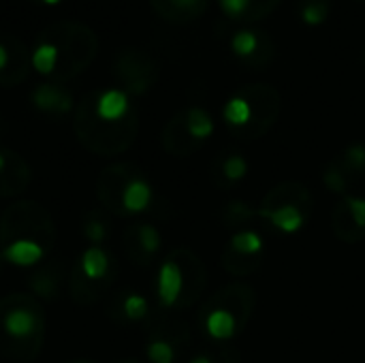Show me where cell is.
Here are the masks:
<instances>
[{
	"mask_svg": "<svg viewBox=\"0 0 365 363\" xmlns=\"http://www.w3.org/2000/svg\"><path fill=\"white\" fill-rule=\"evenodd\" d=\"M45 342V312L32 293L0 300V353L13 362H34Z\"/></svg>",
	"mask_w": 365,
	"mask_h": 363,
	"instance_id": "cell-1",
	"label": "cell"
},
{
	"mask_svg": "<svg viewBox=\"0 0 365 363\" xmlns=\"http://www.w3.org/2000/svg\"><path fill=\"white\" fill-rule=\"evenodd\" d=\"M282 96L269 83H248L237 88L222 107L227 131L242 141L265 137L278 122Z\"/></svg>",
	"mask_w": 365,
	"mask_h": 363,
	"instance_id": "cell-2",
	"label": "cell"
},
{
	"mask_svg": "<svg viewBox=\"0 0 365 363\" xmlns=\"http://www.w3.org/2000/svg\"><path fill=\"white\" fill-rule=\"evenodd\" d=\"M207 270L197 252L190 248L171 250L156 274L154 291L156 302L163 310H186L192 308L205 293Z\"/></svg>",
	"mask_w": 365,
	"mask_h": 363,
	"instance_id": "cell-3",
	"label": "cell"
},
{
	"mask_svg": "<svg viewBox=\"0 0 365 363\" xmlns=\"http://www.w3.org/2000/svg\"><path fill=\"white\" fill-rule=\"evenodd\" d=\"M96 92H88L77 105L73 116V131L79 143L98 156H118L126 152L139 133V111L135 109L130 116L118 122L103 120L96 113Z\"/></svg>",
	"mask_w": 365,
	"mask_h": 363,
	"instance_id": "cell-4",
	"label": "cell"
},
{
	"mask_svg": "<svg viewBox=\"0 0 365 363\" xmlns=\"http://www.w3.org/2000/svg\"><path fill=\"white\" fill-rule=\"evenodd\" d=\"M255 306L257 293L248 282L225 285L201 306L199 325L210 340L227 344L248 327Z\"/></svg>",
	"mask_w": 365,
	"mask_h": 363,
	"instance_id": "cell-5",
	"label": "cell"
},
{
	"mask_svg": "<svg viewBox=\"0 0 365 363\" xmlns=\"http://www.w3.org/2000/svg\"><path fill=\"white\" fill-rule=\"evenodd\" d=\"M36 41H47L58 49V66L49 81L64 83L83 73L98 53V36L81 21H56L43 28Z\"/></svg>",
	"mask_w": 365,
	"mask_h": 363,
	"instance_id": "cell-6",
	"label": "cell"
},
{
	"mask_svg": "<svg viewBox=\"0 0 365 363\" xmlns=\"http://www.w3.org/2000/svg\"><path fill=\"white\" fill-rule=\"evenodd\" d=\"M314 201L310 190L299 182H282L274 186L259 205V218L276 231L293 235L312 218Z\"/></svg>",
	"mask_w": 365,
	"mask_h": 363,
	"instance_id": "cell-7",
	"label": "cell"
},
{
	"mask_svg": "<svg viewBox=\"0 0 365 363\" xmlns=\"http://www.w3.org/2000/svg\"><path fill=\"white\" fill-rule=\"evenodd\" d=\"M30 240L47 252L56 242V225L51 214L36 201H17L0 214V246Z\"/></svg>",
	"mask_w": 365,
	"mask_h": 363,
	"instance_id": "cell-8",
	"label": "cell"
},
{
	"mask_svg": "<svg viewBox=\"0 0 365 363\" xmlns=\"http://www.w3.org/2000/svg\"><path fill=\"white\" fill-rule=\"evenodd\" d=\"M214 133V120L203 107H188L178 111L160 133V143L165 152H169L175 158H188L197 150L203 148V143Z\"/></svg>",
	"mask_w": 365,
	"mask_h": 363,
	"instance_id": "cell-9",
	"label": "cell"
},
{
	"mask_svg": "<svg viewBox=\"0 0 365 363\" xmlns=\"http://www.w3.org/2000/svg\"><path fill=\"white\" fill-rule=\"evenodd\" d=\"M111 73L120 83V90H124L133 98L143 96L152 90V86L158 81L160 66L148 51L126 47L113 58Z\"/></svg>",
	"mask_w": 365,
	"mask_h": 363,
	"instance_id": "cell-10",
	"label": "cell"
},
{
	"mask_svg": "<svg viewBox=\"0 0 365 363\" xmlns=\"http://www.w3.org/2000/svg\"><path fill=\"white\" fill-rule=\"evenodd\" d=\"M265 261V240L255 229L235 231L220 252V263L225 272L235 278H246L255 274Z\"/></svg>",
	"mask_w": 365,
	"mask_h": 363,
	"instance_id": "cell-11",
	"label": "cell"
},
{
	"mask_svg": "<svg viewBox=\"0 0 365 363\" xmlns=\"http://www.w3.org/2000/svg\"><path fill=\"white\" fill-rule=\"evenodd\" d=\"M188 327L173 319H154L148 325L145 357L150 363H175L188 344Z\"/></svg>",
	"mask_w": 365,
	"mask_h": 363,
	"instance_id": "cell-12",
	"label": "cell"
},
{
	"mask_svg": "<svg viewBox=\"0 0 365 363\" xmlns=\"http://www.w3.org/2000/svg\"><path fill=\"white\" fill-rule=\"evenodd\" d=\"M231 51L246 68H265L276 56L274 39L263 28H240L231 36Z\"/></svg>",
	"mask_w": 365,
	"mask_h": 363,
	"instance_id": "cell-13",
	"label": "cell"
},
{
	"mask_svg": "<svg viewBox=\"0 0 365 363\" xmlns=\"http://www.w3.org/2000/svg\"><path fill=\"white\" fill-rule=\"evenodd\" d=\"M331 231L344 244H359L365 240V197L346 195L331 212Z\"/></svg>",
	"mask_w": 365,
	"mask_h": 363,
	"instance_id": "cell-14",
	"label": "cell"
},
{
	"mask_svg": "<svg viewBox=\"0 0 365 363\" xmlns=\"http://www.w3.org/2000/svg\"><path fill=\"white\" fill-rule=\"evenodd\" d=\"M139 173L141 169L133 163H115L101 171L98 182H96V197L107 214L122 216V210H120L122 193L128 186V182L137 178Z\"/></svg>",
	"mask_w": 365,
	"mask_h": 363,
	"instance_id": "cell-15",
	"label": "cell"
},
{
	"mask_svg": "<svg viewBox=\"0 0 365 363\" xmlns=\"http://www.w3.org/2000/svg\"><path fill=\"white\" fill-rule=\"evenodd\" d=\"M124 250L126 257L141 267H148L154 263V259L158 257L160 248H163V235L160 231L150 225V223H135L124 231Z\"/></svg>",
	"mask_w": 365,
	"mask_h": 363,
	"instance_id": "cell-16",
	"label": "cell"
},
{
	"mask_svg": "<svg viewBox=\"0 0 365 363\" xmlns=\"http://www.w3.org/2000/svg\"><path fill=\"white\" fill-rule=\"evenodd\" d=\"M32 68L30 49L15 36L0 34V86L11 88L21 83Z\"/></svg>",
	"mask_w": 365,
	"mask_h": 363,
	"instance_id": "cell-17",
	"label": "cell"
},
{
	"mask_svg": "<svg viewBox=\"0 0 365 363\" xmlns=\"http://www.w3.org/2000/svg\"><path fill=\"white\" fill-rule=\"evenodd\" d=\"M248 158L237 152V150H222L210 167V178L214 182V186H218L220 190L233 188L237 186L246 175H248Z\"/></svg>",
	"mask_w": 365,
	"mask_h": 363,
	"instance_id": "cell-18",
	"label": "cell"
},
{
	"mask_svg": "<svg viewBox=\"0 0 365 363\" xmlns=\"http://www.w3.org/2000/svg\"><path fill=\"white\" fill-rule=\"evenodd\" d=\"M152 11L175 26H186L205 15L210 0H150Z\"/></svg>",
	"mask_w": 365,
	"mask_h": 363,
	"instance_id": "cell-19",
	"label": "cell"
},
{
	"mask_svg": "<svg viewBox=\"0 0 365 363\" xmlns=\"http://www.w3.org/2000/svg\"><path fill=\"white\" fill-rule=\"evenodd\" d=\"M30 101L38 111L49 113V116H64L75 109V101L71 92L58 81L38 83L30 94Z\"/></svg>",
	"mask_w": 365,
	"mask_h": 363,
	"instance_id": "cell-20",
	"label": "cell"
},
{
	"mask_svg": "<svg viewBox=\"0 0 365 363\" xmlns=\"http://www.w3.org/2000/svg\"><path fill=\"white\" fill-rule=\"evenodd\" d=\"M77 265L83 272V276L92 282H111L113 285V280L118 276V263L103 246H88L81 252Z\"/></svg>",
	"mask_w": 365,
	"mask_h": 363,
	"instance_id": "cell-21",
	"label": "cell"
},
{
	"mask_svg": "<svg viewBox=\"0 0 365 363\" xmlns=\"http://www.w3.org/2000/svg\"><path fill=\"white\" fill-rule=\"evenodd\" d=\"M32 180L28 163L13 150L6 148V163L0 171V199H11L21 195Z\"/></svg>",
	"mask_w": 365,
	"mask_h": 363,
	"instance_id": "cell-22",
	"label": "cell"
},
{
	"mask_svg": "<svg viewBox=\"0 0 365 363\" xmlns=\"http://www.w3.org/2000/svg\"><path fill=\"white\" fill-rule=\"evenodd\" d=\"M282 0H218L222 13L237 24H257L267 19Z\"/></svg>",
	"mask_w": 365,
	"mask_h": 363,
	"instance_id": "cell-23",
	"label": "cell"
},
{
	"mask_svg": "<svg viewBox=\"0 0 365 363\" xmlns=\"http://www.w3.org/2000/svg\"><path fill=\"white\" fill-rule=\"evenodd\" d=\"M107 312L118 323H143L150 319L152 308H150L148 297H143L135 291H124L113 300V304L109 306Z\"/></svg>",
	"mask_w": 365,
	"mask_h": 363,
	"instance_id": "cell-24",
	"label": "cell"
},
{
	"mask_svg": "<svg viewBox=\"0 0 365 363\" xmlns=\"http://www.w3.org/2000/svg\"><path fill=\"white\" fill-rule=\"evenodd\" d=\"M152 199H154L152 184L148 182L145 173L141 171L137 178H133L128 182V186L122 193V199H120L122 216H135V214L145 212L152 205Z\"/></svg>",
	"mask_w": 365,
	"mask_h": 363,
	"instance_id": "cell-25",
	"label": "cell"
},
{
	"mask_svg": "<svg viewBox=\"0 0 365 363\" xmlns=\"http://www.w3.org/2000/svg\"><path fill=\"white\" fill-rule=\"evenodd\" d=\"M135 109L137 107L133 105L130 96L120 88H109V90L96 92V113L103 120L118 122V120H124L126 116H130Z\"/></svg>",
	"mask_w": 365,
	"mask_h": 363,
	"instance_id": "cell-26",
	"label": "cell"
},
{
	"mask_svg": "<svg viewBox=\"0 0 365 363\" xmlns=\"http://www.w3.org/2000/svg\"><path fill=\"white\" fill-rule=\"evenodd\" d=\"M109 289H111V282H92L83 276L77 263L73 265L68 274V293L77 306H94Z\"/></svg>",
	"mask_w": 365,
	"mask_h": 363,
	"instance_id": "cell-27",
	"label": "cell"
},
{
	"mask_svg": "<svg viewBox=\"0 0 365 363\" xmlns=\"http://www.w3.org/2000/svg\"><path fill=\"white\" fill-rule=\"evenodd\" d=\"M0 255L4 259V263L17 265V267H32L36 263H41L47 255V250L30 240H19L6 246H0Z\"/></svg>",
	"mask_w": 365,
	"mask_h": 363,
	"instance_id": "cell-28",
	"label": "cell"
},
{
	"mask_svg": "<svg viewBox=\"0 0 365 363\" xmlns=\"http://www.w3.org/2000/svg\"><path fill=\"white\" fill-rule=\"evenodd\" d=\"M28 287L36 300L51 302L58 297L62 287V272L58 265H45L28 278Z\"/></svg>",
	"mask_w": 365,
	"mask_h": 363,
	"instance_id": "cell-29",
	"label": "cell"
},
{
	"mask_svg": "<svg viewBox=\"0 0 365 363\" xmlns=\"http://www.w3.org/2000/svg\"><path fill=\"white\" fill-rule=\"evenodd\" d=\"M257 218H259V208H255L252 203L242 201V199L227 201L222 205V210H220V223L227 229H233V231L248 229Z\"/></svg>",
	"mask_w": 365,
	"mask_h": 363,
	"instance_id": "cell-30",
	"label": "cell"
},
{
	"mask_svg": "<svg viewBox=\"0 0 365 363\" xmlns=\"http://www.w3.org/2000/svg\"><path fill=\"white\" fill-rule=\"evenodd\" d=\"M109 231H111V220H109V214L103 208L90 210L83 216L81 233L90 242V246H103V242L109 237Z\"/></svg>",
	"mask_w": 365,
	"mask_h": 363,
	"instance_id": "cell-31",
	"label": "cell"
},
{
	"mask_svg": "<svg viewBox=\"0 0 365 363\" xmlns=\"http://www.w3.org/2000/svg\"><path fill=\"white\" fill-rule=\"evenodd\" d=\"M323 184H325V188H327L329 193L340 195V197L351 195V188L355 186L353 178L346 173V169L338 163L336 156H334V158L325 165V169H323Z\"/></svg>",
	"mask_w": 365,
	"mask_h": 363,
	"instance_id": "cell-32",
	"label": "cell"
},
{
	"mask_svg": "<svg viewBox=\"0 0 365 363\" xmlns=\"http://www.w3.org/2000/svg\"><path fill=\"white\" fill-rule=\"evenodd\" d=\"M336 158L346 169V173L353 178L355 184L361 178H365V143H351V145H346L340 154H336Z\"/></svg>",
	"mask_w": 365,
	"mask_h": 363,
	"instance_id": "cell-33",
	"label": "cell"
},
{
	"mask_svg": "<svg viewBox=\"0 0 365 363\" xmlns=\"http://www.w3.org/2000/svg\"><path fill=\"white\" fill-rule=\"evenodd\" d=\"M56 66H58L56 45H51L47 41H36V45L32 49V68L43 77H51L56 73Z\"/></svg>",
	"mask_w": 365,
	"mask_h": 363,
	"instance_id": "cell-34",
	"label": "cell"
},
{
	"mask_svg": "<svg viewBox=\"0 0 365 363\" xmlns=\"http://www.w3.org/2000/svg\"><path fill=\"white\" fill-rule=\"evenodd\" d=\"M297 15L306 26H321L331 15V0H299Z\"/></svg>",
	"mask_w": 365,
	"mask_h": 363,
	"instance_id": "cell-35",
	"label": "cell"
},
{
	"mask_svg": "<svg viewBox=\"0 0 365 363\" xmlns=\"http://www.w3.org/2000/svg\"><path fill=\"white\" fill-rule=\"evenodd\" d=\"M227 362V353H220L218 355H212V353H201V355H195L188 363H222Z\"/></svg>",
	"mask_w": 365,
	"mask_h": 363,
	"instance_id": "cell-36",
	"label": "cell"
},
{
	"mask_svg": "<svg viewBox=\"0 0 365 363\" xmlns=\"http://www.w3.org/2000/svg\"><path fill=\"white\" fill-rule=\"evenodd\" d=\"M4 163H6V148H0V171L4 167Z\"/></svg>",
	"mask_w": 365,
	"mask_h": 363,
	"instance_id": "cell-37",
	"label": "cell"
},
{
	"mask_svg": "<svg viewBox=\"0 0 365 363\" xmlns=\"http://www.w3.org/2000/svg\"><path fill=\"white\" fill-rule=\"evenodd\" d=\"M41 2H45V4H58V2H62V0H41Z\"/></svg>",
	"mask_w": 365,
	"mask_h": 363,
	"instance_id": "cell-38",
	"label": "cell"
},
{
	"mask_svg": "<svg viewBox=\"0 0 365 363\" xmlns=\"http://www.w3.org/2000/svg\"><path fill=\"white\" fill-rule=\"evenodd\" d=\"M361 62L365 64V45H364V49H361Z\"/></svg>",
	"mask_w": 365,
	"mask_h": 363,
	"instance_id": "cell-39",
	"label": "cell"
},
{
	"mask_svg": "<svg viewBox=\"0 0 365 363\" xmlns=\"http://www.w3.org/2000/svg\"><path fill=\"white\" fill-rule=\"evenodd\" d=\"M68 363H92V362H83V359H75V362H68Z\"/></svg>",
	"mask_w": 365,
	"mask_h": 363,
	"instance_id": "cell-40",
	"label": "cell"
},
{
	"mask_svg": "<svg viewBox=\"0 0 365 363\" xmlns=\"http://www.w3.org/2000/svg\"><path fill=\"white\" fill-rule=\"evenodd\" d=\"M2 263H4V259H2V255H0V274H2Z\"/></svg>",
	"mask_w": 365,
	"mask_h": 363,
	"instance_id": "cell-41",
	"label": "cell"
},
{
	"mask_svg": "<svg viewBox=\"0 0 365 363\" xmlns=\"http://www.w3.org/2000/svg\"><path fill=\"white\" fill-rule=\"evenodd\" d=\"M122 363H139V362H135V359H126V362H122Z\"/></svg>",
	"mask_w": 365,
	"mask_h": 363,
	"instance_id": "cell-42",
	"label": "cell"
},
{
	"mask_svg": "<svg viewBox=\"0 0 365 363\" xmlns=\"http://www.w3.org/2000/svg\"><path fill=\"white\" fill-rule=\"evenodd\" d=\"M359 2H365V0H359Z\"/></svg>",
	"mask_w": 365,
	"mask_h": 363,
	"instance_id": "cell-43",
	"label": "cell"
}]
</instances>
